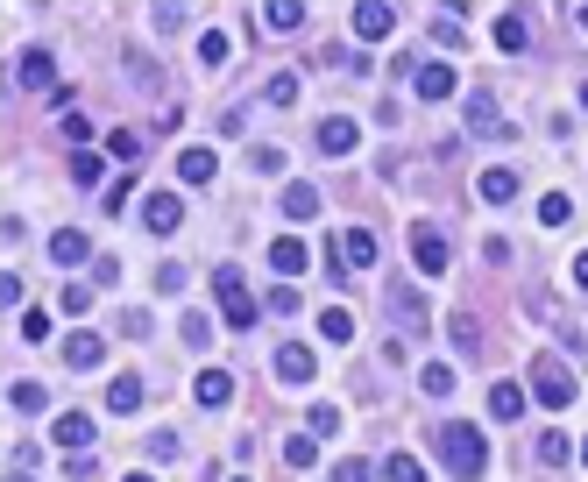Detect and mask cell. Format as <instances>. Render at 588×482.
<instances>
[{
  "label": "cell",
  "instance_id": "ffe728a7",
  "mask_svg": "<svg viewBox=\"0 0 588 482\" xmlns=\"http://www.w3.org/2000/svg\"><path fill=\"white\" fill-rule=\"evenodd\" d=\"M86 256H93V241L78 234V227H71V234H50V263H57V270H71V263H86Z\"/></svg>",
  "mask_w": 588,
  "mask_h": 482
},
{
  "label": "cell",
  "instance_id": "74e56055",
  "mask_svg": "<svg viewBox=\"0 0 588 482\" xmlns=\"http://www.w3.org/2000/svg\"><path fill=\"white\" fill-rule=\"evenodd\" d=\"M71 185H100V156H93V149L71 156Z\"/></svg>",
  "mask_w": 588,
  "mask_h": 482
},
{
  "label": "cell",
  "instance_id": "8d00e7d4",
  "mask_svg": "<svg viewBox=\"0 0 588 482\" xmlns=\"http://www.w3.org/2000/svg\"><path fill=\"white\" fill-rule=\"evenodd\" d=\"M341 433V405H312V440H333Z\"/></svg>",
  "mask_w": 588,
  "mask_h": 482
},
{
  "label": "cell",
  "instance_id": "2e32d148",
  "mask_svg": "<svg viewBox=\"0 0 588 482\" xmlns=\"http://www.w3.org/2000/svg\"><path fill=\"white\" fill-rule=\"evenodd\" d=\"M192 397H199V405H206V412H220V405H227V397H234V376H227V369H199V383H192Z\"/></svg>",
  "mask_w": 588,
  "mask_h": 482
},
{
  "label": "cell",
  "instance_id": "8fae6325",
  "mask_svg": "<svg viewBox=\"0 0 588 482\" xmlns=\"http://www.w3.org/2000/svg\"><path fill=\"white\" fill-rule=\"evenodd\" d=\"M355 142H362V128H355L348 114H326V121H319V149H326V156H348Z\"/></svg>",
  "mask_w": 588,
  "mask_h": 482
},
{
  "label": "cell",
  "instance_id": "d590c367",
  "mask_svg": "<svg viewBox=\"0 0 588 482\" xmlns=\"http://www.w3.org/2000/svg\"><path fill=\"white\" fill-rule=\"evenodd\" d=\"M539 461H546V468H560V461H574V447H567V433H539Z\"/></svg>",
  "mask_w": 588,
  "mask_h": 482
},
{
  "label": "cell",
  "instance_id": "ac0fdd59",
  "mask_svg": "<svg viewBox=\"0 0 588 482\" xmlns=\"http://www.w3.org/2000/svg\"><path fill=\"white\" fill-rule=\"evenodd\" d=\"M15 78H22V86H57V64H50V50H22V64H15Z\"/></svg>",
  "mask_w": 588,
  "mask_h": 482
},
{
  "label": "cell",
  "instance_id": "b9f144b4",
  "mask_svg": "<svg viewBox=\"0 0 588 482\" xmlns=\"http://www.w3.org/2000/svg\"><path fill=\"white\" fill-rule=\"evenodd\" d=\"M333 482H376V468H369V461H341V468H333Z\"/></svg>",
  "mask_w": 588,
  "mask_h": 482
},
{
  "label": "cell",
  "instance_id": "836d02e7",
  "mask_svg": "<svg viewBox=\"0 0 588 482\" xmlns=\"http://www.w3.org/2000/svg\"><path fill=\"white\" fill-rule=\"evenodd\" d=\"M107 156H121V164H135V156H142V135H135V128H114V135H107Z\"/></svg>",
  "mask_w": 588,
  "mask_h": 482
},
{
  "label": "cell",
  "instance_id": "6da1fadb",
  "mask_svg": "<svg viewBox=\"0 0 588 482\" xmlns=\"http://www.w3.org/2000/svg\"><path fill=\"white\" fill-rule=\"evenodd\" d=\"M440 454H447V468H454L461 482H482V475H489V440H482V426L447 419V426H440Z\"/></svg>",
  "mask_w": 588,
  "mask_h": 482
},
{
  "label": "cell",
  "instance_id": "5bb4252c",
  "mask_svg": "<svg viewBox=\"0 0 588 482\" xmlns=\"http://www.w3.org/2000/svg\"><path fill=\"white\" fill-rule=\"evenodd\" d=\"M50 433H57V447H64V454H86V447H93V419H86V412H64Z\"/></svg>",
  "mask_w": 588,
  "mask_h": 482
},
{
  "label": "cell",
  "instance_id": "603a6c76",
  "mask_svg": "<svg viewBox=\"0 0 588 482\" xmlns=\"http://www.w3.org/2000/svg\"><path fill=\"white\" fill-rule=\"evenodd\" d=\"M284 213H291V220H312V213H319V185H305V178L284 185Z\"/></svg>",
  "mask_w": 588,
  "mask_h": 482
},
{
  "label": "cell",
  "instance_id": "7bdbcfd3",
  "mask_svg": "<svg viewBox=\"0 0 588 482\" xmlns=\"http://www.w3.org/2000/svg\"><path fill=\"white\" fill-rule=\"evenodd\" d=\"M156 291H185V270L178 263H156Z\"/></svg>",
  "mask_w": 588,
  "mask_h": 482
},
{
  "label": "cell",
  "instance_id": "9c48e42d",
  "mask_svg": "<svg viewBox=\"0 0 588 482\" xmlns=\"http://www.w3.org/2000/svg\"><path fill=\"white\" fill-rule=\"evenodd\" d=\"M468 135H489V142H503V135H511V121H496V100L475 86L468 93Z\"/></svg>",
  "mask_w": 588,
  "mask_h": 482
},
{
  "label": "cell",
  "instance_id": "f5cc1de1",
  "mask_svg": "<svg viewBox=\"0 0 588 482\" xmlns=\"http://www.w3.org/2000/svg\"><path fill=\"white\" fill-rule=\"evenodd\" d=\"M581 107H588V86H581Z\"/></svg>",
  "mask_w": 588,
  "mask_h": 482
},
{
  "label": "cell",
  "instance_id": "f546056e",
  "mask_svg": "<svg viewBox=\"0 0 588 482\" xmlns=\"http://www.w3.org/2000/svg\"><path fill=\"white\" fill-rule=\"evenodd\" d=\"M418 390H426V397H447V390H454V369H447V362H426V369H418Z\"/></svg>",
  "mask_w": 588,
  "mask_h": 482
},
{
  "label": "cell",
  "instance_id": "7402d4cb",
  "mask_svg": "<svg viewBox=\"0 0 588 482\" xmlns=\"http://www.w3.org/2000/svg\"><path fill=\"white\" fill-rule=\"evenodd\" d=\"M390 312H397V327H411V334L426 327V298H418L411 284H404V291H390Z\"/></svg>",
  "mask_w": 588,
  "mask_h": 482
},
{
  "label": "cell",
  "instance_id": "3957f363",
  "mask_svg": "<svg viewBox=\"0 0 588 482\" xmlns=\"http://www.w3.org/2000/svg\"><path fill=\"white\" fill-rule=\"evenodd\" d=\"M532 397H539L546 412H567V405H574V369H567L560 355H539V362H532Z\"/></svg>",
  "mask_w": 588,
  "mask_h": 482
},
{
  "label": "cell",
  "instance_id": "e575fe53",
  "mask_svg": "<svg viewBox=\"0 0 588 482\" xmlns=\"http://www.w3.org/2000/svg\"><path fill=\"white\" fill-rule=\"evenodd\" d=\"M383 482H426V468H418L411 454H390V461H383Z\"/></svg>",
  "mask_w": 588,
  "mask_h": 482
},
{
  "label": "cell",
  "instance_id": "e0dca14e",
  "mask_svg": "<svg viewBox=\"0 0 588 482\" xmlns=\"http://www.w3.org/2000/svg\"><path fill=\"white\" fill-rule=\"evenodd\" d=\"M213 171H220V156H213V149H199V142L178 156V178H185V185H213Z\"/></svg>",
  "mask_w": 588,
  "mask_h": 482
},
{
  "label": "cell",
  "instance_id": "681fc988",
  "mask_svg": "<svg viewBox=\"0 0 588 482\" xmlns=\"http://www.w3.org/2000/svg\"><path fill=\"white\" fill-rule=\"evenodd\" d=\"M574 22H581V36H588V8H574Z\"/></svg>",
  "mask_w": 588,
  "mask_h": 482
},
{
  "label": "cell",
  "instance_id": "d4e9b609",
  "mask_svg": "<svg viewBox=\"0 0 588 482\" xmlns=\"http://www.w3.org/2000/svg\"><path fill=\"white\" fill-rule=\"evenodd\" d=\"M447 334H454L461 355H475V348H482V319H475V312H454V319H447Z\"/></svg>",
  "mask_w": 588,
  "mask_h": 482
},
{
  "label": "cell",
  "instance_id": "277c9868",
  "mask_svg": "<svg viewBox=\"0 0 588 482\" xmlns=\"http://www.w3.org/2000/svg\"><path fill=\"white\" fill-rule=\"evenodd\" d=\"M348 270H376V234L369 227H341V249H333V277Z\"/></svg>",
  "mask_w": 588,
  "mask_h": 482
},
{
  "label": "cell",
  "instance_id": "4fadbf2b",
  "mask_svg": "<svg viewBox=\"0 0 588 482\" xmlns=\"http://www.w3.org/2000/svg\"><path fill=\"white\" fill-rule=\"evenodd\" d=\"M397 29V8H383V0H369V8H355V36L362 43H383Z\"/></svg>",
  "mask_w": 588,
  "mask_h": 482
},
{
  "label": "cell",
  "instance_id": "30bf717a",
  "mask_svg": "<svg viewBox=\"0 0 588 482\" xmlns=\"http://www.w3.org/2000/svg\"><path fill=\"white\" fill-rule=\"evenodd\" d=\"M312 376H319V355L312 348H298V341L277 348V383H312Z\"/></svg>",
  "mask_w": 588,
  "mask_h": 482
},
{
  "label": "cell",
  "instance_id": "60d3db41",
  "mask_svg": "<svg viewBox=\"0 0 588 482\" xmlns=\"http://www.w3.org/2000/svg\"><path fill=\"white\" fill-rule=\"evenodd\" d=\"M149 461H178V433H149Z\"/></svg>",
  "mask_w": 588,
  "mask_h": 482
},
{
  "label": "cell",
  "instance_id": "ee69618b",
  "mask_svg": "<svg viewBox=\"0 0 588 482\" xmlns=\"http://www.w3.org/2000/svg\"><path fill=\"white\" fill-rule=\"evenodd\" d=\"M22 341H50V319L43 312H22Z\"/></svg>",
  "mask_w": 588,
  "mask_h": 482
},
{
  "label": "cell",
  "instance_id": "484cf974",
  "mask_svg": "<svg viewBox=\"0 0 588 482\" xmlns=\"http://www.w3.org/2000/svg\"><path fill=\"white\" fill-rule=\"evenodd\" d=\"M319 334H326V341H355V312H348V305H326V312H319Z\"/></svg>",
  "mask_w": 588,
  "mask_h": 482
},
{
  "label": "cell",
  "instance_id": "ab89813d",
  "mask_svg": "<svg viewBox=\"0 0 588 482\" xmlns=\"http://www.w3.org/2000/svg\"><path fill=\"white\" fill-rule=\"evenodd\" d=\"M57 128H64V142H93V121H86V114H78V107H71V114H64Z\"/></svg>",
  "mask_w": 588,
  "mask_h": 482
},
{
  "label": "cell",
  "instance_id": "1f68e13d",
  "mask_svg": "<svg viewBox=\"0 0 588 482\" xmlns=\"http://www.w3.org/2000/svg\"><path fill=\"white\" fill-rule=\"evenodd\" d=\"M284 461H291V468H312V461H319V440H312V433H291V440H284Z\"/></svg>",
  "mask_w": 588,
  "mask_h": 482
},
{
  "label": "cell",
  "instance_id": "d6a6232c",
  "mask_svg": "<svg viewBox=\"0 0 588 482\" xmlns=\"http://www.w3.org/2000/svg\"><path fill=\"white\" fill-rule=\"evenodd\" d=\"M263 100H270V107H291V100H298V71H277L270 86H263Z\"/></svg>",
  "mask_w": 588,
  "mask_h": 482
},
{
  "label": "cell",
  "instance_id": "db71d44e",
  "mask_svg": "<svg viewBox=\"0 0 588 482\" xmlns=\"http://www.w3.org/2000/svg\"><path fill=\"white\" fill-rule=\"evenodd\" d=\"M234 482H248V475H234Z\"/></svg>",
  "mask_w": 588,
  "mask_h": 482
},
{
  "label": "cell",
  "instance_id": "f907efd6",
  "mask_svg": "<svg viewBox=\"0 0 588 482\" xmlns=\"http://www.w3.org/2000/svg\"><path fill=\"white\" fill-rule=\"evenodd\" d=\"M121 482H156V475H142V468H135V475H121Z\"/></svg>",
  "mask_w": 588,
  "mask_h": 482
},
{
  "label": "cell",
  "instance_id": "f35d334b",
  "mask_svg": "<svg viewBox=\"0 0 588 482\" xmlns=\"http://www.w3.org/2000/svg\"><path fill=\"white\" fill-rule=\"evenodd\" d=\"M227 50H234V43H227L220 29H206V36H199V64H227Z\"/></svg>",
  "mask_w": 588,
  "mask_h": 482
},
{
  "label": "cell",
  "instance_id": "7a4b0ae2",
  "mask_svg": "<svg viewBox=\"0 0 588 482\" xmlns=\"http://www.w3.org/2000/svg\"><path fill=\"white\" fill-rule=\"evenodd\" d=\"M213 298H220V319H227V327H241V334L256 327V312H263L256 298H248V284H241V270H234V263H220V270H213Z\"/></svg>",
  "mask_w": 588,
  "mask_h": 482
},
{
  "label": "cell",
  "instance_id": "cb8c5ba5",
  "mask_svg": "<svg viewBox=\"0 0 588 482\" xmlns=\"http://www.w3.org/2000/svg\"><path fill=\"white\" fill-rule=\"evenodd\" d=\"M525 43H532V29H525V15H496V50H511V57H518Z\"/></svg>",
  "mask_w": 588,
  "mask_h": 482
},
{
  "label": "cell",
  "instance_id": "f1b7e54d",
  "mask_svg": "<svg viewBox=\"0 0 588 482\" xmlns=\"http://www.w3.org/2000/svg\"><path fill=\"white\" fill-rule=\"evenodd\" d=\"M8 405H15L22 419H36V412L50 405V397H43V383H15V390H8Z\"/></svg>",
  "mask_w": 588,
  "mask_h": 482
},
{
  "label": "cell",
  "instance_id": "c3c4849f",
  "mask_svg": "<svg viewBox=\"0 0 588 482\" xmlns=\"http://www.w3.org/2000/svg\"><path fill=\"white\" fill-rule=\"evenodd\" d=\"M8 482H36V475H29V468H8Z\"/></svg>",
  "mask_w": 588,
  "mask_h": 482
},
{
  "label": "cell",
  "instance_id": "f6af8a7d",
  "mask_svg": "<svg viewBox=\"0 0 588 482\" xmlns=\"http://www.w3.org/2000/svg\"><path fill=\"white\" fill-rule=\"evenodd\" d=\"M121 334H128V341H142V334H149V312H142V305H135V312H121Z\"/></svg>",
  "mask_w": 588,
  "mask_h": 482
},
{
  "label": "cell",
  "instance_id": "8992f818",
  "mask_svg": "<svg viewBox=\"0 0 588 482\" xmlns=\"http://www.w3.org/2000/svg\"><path fill=\"white\" fill-rule=\"evenodd\" d=\"M178 220H185V199L178 192H149L142 199V227L149 234H178Z\"/></svg>",
  "mask_w": 588,
  "mask_h": 482
},
{
  "label": "cell",
  "instance_id": "4316f807",
  "mask_svg": "<svg viewBox=\"0 0 588 482\" xmlns=\"http://www.w3.org/2000/svg\"><path fill=\"white\" fill-rule=\"evenodd\" d=\"M178 341H185V348H206V341H213V319H206V312H178Z\"/></svg>",
  "mask_w": 588,
  "mask_h": 482
},
{
  "label": "cell",
  "instance_id": "83f0119b",
  "mask_svg": "<svg viewBox=\"0 0 588 482\" xmlns=\"http://www.w3.org/2000/svg\"><path fill=\"white\" fill-rule=\"evenodd\" d=\"M263 22H270L277 36H291V29L305 22V8H298V0H270V8H263Z\"/></svg>",
  "mask_w": 588,
  "mask_h": 482
},
{
  "label": "cell",
  "instance_id": "44dd1931",
  "mask_svg": "<svg viewBox=\"0 0 588 482\" xmlns=\"http://www.w3.org/2000/svg\"><path fill=\"white\" fill-rule=\"evenodd\" d=\"M489 419H503V426L525 419V390H518V383H496V390H489Z\"/></svg>",
  "mask_w": 588,
  "mask_h": 482
},
{
  "label": "cell",
  "instance_id": "bcb514c9",
  "mask_svg": "<svg viewBox=\"0 0 588 482\" xmlns=\"http://www.w3.org/2000/svg\"><path fill=\"white\" fill-rule=\"evenodd\" d=\"M433 36H440V43H447V50H454V43H461V36H468V29H461V22H454V15H440V22H433Z\"/></svg>",
  "mask_w": 588,
  "mask_h": 482
},
{
  "label": "cell",
  "instance_id": "d6986e66",
  "mask_svg": "<svg viewBox=\"0 0 588 482\" xmlns=\"http://www.w3.org/2000/svg\"><path fill=\"white\" fill-rule=\"evenodd\" d=\"M107 412H114V419L142 412V376H114V383H107Z\"/></svg>",
  "mask_w": 588,
  "mask_h": 482
},
{
  "label": "cell",
  "instance_id": "4dcf8cb0",
  "mask_svg": "<svg viewBox=\"0 0 588 482\" xmlns=\"http://www.w3.org/2000/svg\"><path fill=\"white\" fill-rule=\"evenodd\" d=\"M539 220H546V227H567V220H574V199H567V192H546V199H539Z\"/></svg>",
  "mask_w": 588,
  "mask_h": 482
},
{
  "label": "cell",
  "instance_id": "52a82bcc",
  "mask_svg": "<svg viewBox=\"0 0 588 482\" xmlns=\"http://www.w3.org/2000/svg\"><path fill=\"white\" fill-rule=\"evenodd\" d=\"M305 263H312V249H305V234H277L270 241V270L291 284V277H305Z\"/></svg>",
  "mask_w": 588,
  "mask_h": 482
},
{
  "label": "cell",
  "instance_id": "7dc6e473",
  "mask_svg": "<svg viewBox=\"0 0 588 482\" xmlns=\"http://www.w3.org/2000/svg\"><path fill=\"white\" fill-rule=\"evenodd\" d=\"M574 284H581V291H588V249H581V256H574Z\"/></svg>",
  "mask_w": 588,
  "mask_h": 482
},
{
  "label": "cell",
  "instance_id": "ba28073f",
  "mask_svg": "<svg viewBox=\"0 0 588 482\" xmlns=\"http://www.w3.org/2000/svg\"><path fill=\"white\" fill-rule=\"evenodd\" d=\"M411 263L426 270V277H440V270L454 263V249H447V241H440L433 227H411Z\"/></svg>",
  "mask_w": 588,
  "mask_h": 482
},
{
  "label": "cell",
  "instance_id": "816d5d0a",
  "mask_svg": "<svg viewBox=\"0 0 588 482\" xmlns=\"http://www.w3.org/2000/svg\"><path fill=\"white\" fill-rule=\"evenodd\" d=\"M581 468H588V440H581Z\"/></svg>",
  "mask_w": 588,
  "mask_h": 482
},
{
  "label": "cell",
  "instance_id": "7c38bea8",
  "mask_svg": "<svg viewBox=\"0 0 588 482\" xmlns=\"http://www.w3.org/2000/svg\"><path fill=\"white\" fill-rule=\"evenodd\" d=\"M57 355H64L71 369H100V362H107V341H100V334H86V327H78V334H71V341H64Z\"/></svg>",
  "mask_w": 588,
  "mask_h": 482
},
{
  "label": "cell",
  "instance_id": "5b68a950",
  "mask_svg": "<svg viewBox=\"0 0 588 482\" xmlns=\"http://www.w3.org/2000/svg\"><path fill=\"white\" fill-rule=\"evenodd\" d=\"M454 86H461V71H454V64H418V78H411V93L426 100V107L454 100Z\"/></svg>",
  "mask_w": 588,
  "mask_h": 482
},
{
  "label": "cell",
  "instance_id": "9a60e30c",
  "mask_svg": "<svg viewBox=\"0 0 588 482\" xmlns=\"http://www.w3.org/2000/svg\"><path fill=\"white\" fill-rule=\"evenodd\" d=\"M475 192H482L489 206H511V199H518V171H503V164H489V171L475 178Z\"/></svg>",
  "mask_w": 588,
  "mask_h": 482
}]
</instances>
